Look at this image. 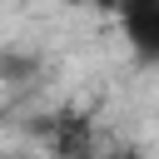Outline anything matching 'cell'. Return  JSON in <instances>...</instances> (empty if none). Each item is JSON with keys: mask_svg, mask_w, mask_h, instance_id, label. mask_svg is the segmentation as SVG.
<instances>
[{"mask_svg": "<svg viewBox=\"0 0 159 159\" xmlns=\"http://www.w3.org/2000/svg\"><path fill=\"white\" fill-rule=\"evenodd\" d=\"M104 159H139L134 149H119V154H104Z\"/></svg>", "mask_w": 159, "mask_h": 159, "instance_id": "cell-5", "label": "cell"}, {"mask_svg": "<svg viewBox=\"0 0 159 159\" xmlns=\"http://www.w3.org/2000/svg\"><path fill=\"white\" fill-rule=\"evenodd\" d=\"M40 70V60L35 55H0V75L10 80V84H20V80H30Z\"/></svg>", "mask_w": 159, "mask_h": 159, "instance_id": "cell-3", "label": "cell"}, {"mask_svg": "<svg viewBox=\"0 0 159 159\" xmlns=\"http://www.w3.org/2000/svg\"><path fill=\"white\" fill-rule=\"evenodd\" d=\"M70 5H99V10H119V0H70Z\"/></svg>", "mask_w": 159, "mask_h": 159, "instance_id": "cell-4", "label": "cell"}, {"mask_svg": "<svg viewBox=\"0 0 159 159\" xmlns=\"http://www.w3.org/2000/svg\"><path fill=\"white\" fill-rule=\"evenodd\" d=\"M84 114H55V144H60V154L65 159H75L80 149H84Z\"/></svg>", "mask_w": 159, "mask_h": 159, "instance_id": "cell-2", "label": "cell"}, {"mask_svg": "<svg viewBox=\"0 0 159 159\" xmlns=\"http://www.w3.org/2000/svg\"><path fill=\"white\" fill-rule=\"evenodd\" d=\"M119 25L139 65H159V0H119Z\"/></svg>", "mask_w": 159, "mask_h": 159, "instance_id": "cell-1", "label": "cell"}]
</instances>
